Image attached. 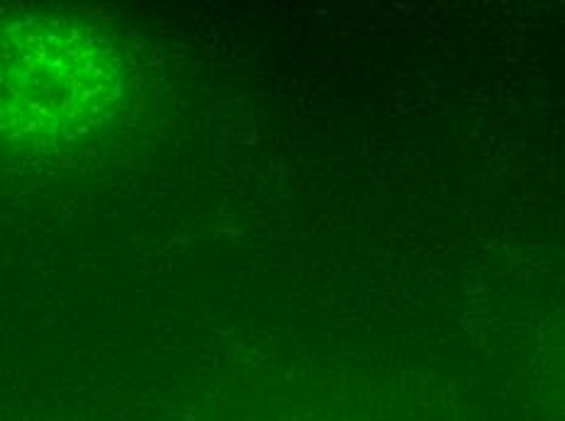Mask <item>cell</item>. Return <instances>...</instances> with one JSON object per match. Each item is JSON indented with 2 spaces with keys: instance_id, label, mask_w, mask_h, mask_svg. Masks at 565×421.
Here are the masks:
<instances>
[{
  "instance_id": "obj_1",
  "label": "cell",
  "mask_w": 565,
  "mask_h": 421,
  "mask_svg": "<svg viewBox=\"0 0 565 421\" xmlns=\"http://www.w3.org/2000/svg\"><path fill=\"white\" fill-rule=\"evenodd\" d=\"M122 88L120 56L88 22L34 13L0 25V147L76 142L117 110Z\"/></svg>"
}]
</instances>
